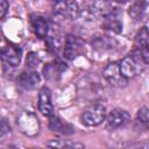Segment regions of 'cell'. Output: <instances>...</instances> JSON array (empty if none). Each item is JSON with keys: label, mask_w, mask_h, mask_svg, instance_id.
<instances>
[{"label": "cell", "mask_w": 149, "mask_h": 149, "mask_svg": "<svg viewBox=\"0 0 149 149\" xmlns=\"http://www.w3.org/2000/svg\"><path fill=\"white\" fill-rule=\"evenodd\" d=\"M149 61V50H133L119 63V69L122 76L128 80L140 74Z\"/></svg>", "instance_id": "6da1fadb"}, {"label": "cell", "mask_w": 149, "mask_h": 149, "mask_svg": "<svg viewBox=\"0 0 149 149\" xmlns=\"http://www.w3.org/2000/svg\"><path fill=\"white\" fill-rule=\"evenodd\" d=\"M106 119V107L102 104L90 105L80 115L81 122L87 127H95Z\"/></svg>", "instance_id": "7a4b0ae2"}, {"label": "cell", "mask_w": 149, "mask_h": 149, "mask_svg": "<svg viewBox=\"0 0 149 149\" xmlns=\"http://www.w3.org/2000/svg\"><path fill=\"white\" fill-rule=\"evenodd\" d=\"M102 76L106 79V81L113 87H125L128 81L120 72L119 63L116 62L108 63L102 71Z\"/></svg>", "instance_id": "3957f363"}, {"label": "cell", "mask_w": 149, "mask_h": 149, "mask_svg": "<svg viewBox=\"0 0 149 149\" xmlns=\"http://www.w3.org/2000/svg\"><path fill=\"white\" fill-rule=\"evenodd\" d=\"M17 125L21 132L28 136H35L40 132V122L35 114L27 112L22 113L17 119Z\"/></svg>", "instance_id": "277c9868"}, {"label": "cell", "mask_w": 149, "mask_h": 149, "mask_svg": "<svg viewBox=\"0 0 149 149\" xmlns=\"http://www.w3.org/2000/svg\"><path fill=\"white\" fill-rule=\"evenodd\" d=\"M84 51V43L83 41L76 35H68L65 38L64 48H63V56L64 58L72 61L78 57Z\"/></svg>", "instance_id": "5b68a950"}, {"label": "cell", "mask_w": 149, "mask_h": 149, "mask_svg": "<svg viewBox=\"0 0 149 149\" xmlns=\"http://www.w3.org/2000/svg\"><path fill=\"white\" fill-rule=\"evenodd\" d=\"M54 10H55L56 14H58L63 17L70 19V20L77 19L81 13L79 3L74 2V1H58V2H55L54 3Z\"/></svg>", "instance_id": "8992f818"}, {"label": "cell", "mask_w": 149, "mask_h": 149, "mask_svg": "<svg viewBox=\"0 0 149 149\" xmlns=\"http://www.w3.org/2000/svg\"><path fill=\"white\" fill-rule=\"evenodd\" d=\"M107 127L109 129H116L129 123L130 114L122 108H114L107 115Z\"/></svg>", "instance_id": "52a82bcc"}, {"label": "cell", "mask_w": 149, "mask_h": 149, "mask_svg": "<svg viewBox=\"0 0 149 149\" xmlns=\"http://www.w3.org/2000/svg\"><path fill=\"white\" fill-rule=\"evenodd\" d=\"M22 58V50L20 47L6 45L0 49V59L8 66H17Z\"/></svg>", "instance_id": "ba28073f"}, {"label": "cell", "mask_w": 149, "mask_h": 149, "mask_svg": "<svg viewBox=\"0 0 149 149\" xmlns=\"http://www.w3.org/2000/svg\"><path fill=\"white\" fill-rule=\"evenodd\" d=\"M102 28L113 33H121L122 31V21L120 19V12L118 8H115L114 10H112L111 13H108L107 15L104 16L102 19V23H101Z\"/></svg>", "instance_id": "9c48e42d"}, {"label": "cell", "mask_w": 149, "mask_h": 149, "mask_svg": "<svg viewBox=\"0 0 149 149\" xmlns=\"http://www.w3.org/2000/svg\"><path fill=\"white\" fill-rule=\"evenodd\" d=\"M38 109L45 116H50L54 114V106L51 102V92L47 86L41 87L38 92Z\"/></svg>", "instance_id": "30bf717a"}, {"label": "cell", "mask_w": 149, "mask_h": 149, "mask_svg": "<svg viewBox=\"0 0 149 149\" xmlns=\"http://www.w3.org/2000/svg\"><path fill=\"white\" fill-rule=\"evenodd\" d=\"M30 23H31V28L35 33V35L38 38H44L47 37L48 33H49V21L40 14H31L30 15Z\"/></svg>", "instance_id": "8fae6325"}, {"label": "cell", "mask_w": 149, "mask_h": 149, "mask_svg": "<svg viewBox=\"0 0 149 149\" xmlns=\"http://www.w3.org/2000/svg\"><path fill=\"white\" fill-rule=\"evenodd\" d=\"M66 70V64L59 59L48 63L43 68V74L48 80H57L61 78L62 73Z\"/></svg>", "instance_id": "7c38bea8"}, {"label": "cell", "mask_w": 149, "mask_h": 149, "mask_svg": "<svg viewBox=\"0 0 149 149\" xmlns=\"http://www.w3.org/2000/svg\"><path fill=\"white\" fill-rule=\"evenodd\" d=\"M49 128L52 132L63 134V135H71L74 133V127L66 122L65 120H63L62 118L52 114L49 116Z\"/></svg>", "instance_id": "4fadbf2b"}, {"label": "cell", "mask_w": 149, "mask_h": 149, "mask_svg": "<svg viewBox=\"0 0 149 149\" xmlns=\"http://www.w3.org/2000/svg\"><path fill=\"white\" fill-rule=\"evenodd\" d=\"M41 77L38 74L37 71L35 70H28V71H23L20 76H19V84L21 87L26 88V90H33L37 86V84L40 83Z\"/></svg>", "instance_id": "5bb4252c"}, {"label": "cell", "mask_w": 149, "mask_h": 149, "mask_svg": "<svg viewBox=\"0 0 149 149\" xmlns=\"http://www.w3.org/2000/svg\"><path fill=\"white\" fill-rule=\"evenodd\" d=\"M134 47L135 50H146L149 47V34L147 26H143L140 31L136 34L134 40Z\"/></svg>", "instance_id": "9a60e30c"}, {"label": "cell", "mask_w": 149, "mask_h": 149, "mask_svg": "<svg viewBox=\"0 0 149 149\" xmlns=\"http://www.w3.org/2000/svg\"><path fill=\"white\" fill-rule=\"evenodd\" d=\"M48 146L52 149H84L83 144L69 140H51L48 142Z\"/></svg>", "instance_id": "2e32d148"}, {"label": "cell", "mask_w": 149, "mask_h": 149, "mask_svg": "<svg viewBox=\"0 0 149 149\" xmlns=\"http://www.w3.org/2000/svg\"><path fill=\"white\" fill-rule=\"evenodd\" d=\"M146 8H147V2L146 1H137V2H134L129 9H128V13L129 15L135 19V20H139L142 17L143 13L146 12Z\"/></svg>", "instance_id": "e0dca14e"}, {"label": "cell", "mask_w": 149, "mask_h": 149, "mask_svg": "<svg viewBox=\"0 0 149 149\" xmlns=\"http://www.w3.org/2000/svg\"><path fill=\"white\" fill-rule=\"evenodd\" d=\"M26 63H27V68H28V70H34V69L37 66V64L40 63L38 56H37L35 52H30V54L27 56V61H26Z\"/></svg>", "instance_id": "ac0fdd59"}, {"label": "cell", "mask_w": 149, "mask_h": 149, "mask_svg": "<svg viewBox=\"0 0 149 149\" xmlns=\"http://www.w3.org/2000/svg\"><path fill=\"white\" fill-rule=\"evenodd\" d=\"M137 119H139L140 122H142L144 125L148 123V121H149V113H148V108L146 106H143V107H141L139 109V112H137Z\"/></svg>", "instance_id": "d6986e66"}, {"label": "cell", "mask_w": 149, "mask_h": 149, "mask_svg": "<svg viewBox=\"0 0 149 149\" xmlns=\"http://www.w3.org/2000/svg\"><path fill=\"white\" fill-rule=\"evenodd\" d=\"M9 133H10V126L8 125V122L5 119L0 118V139L5 137Z\"/></svg>", "instance_id": "ffe728a7"}, {"label": "cell", "mask_w": 149, "mask_h": 149, "mask_svg": "<svg viewBox=\"0 0 149 149\" xmlns=\"http://www.w3.org/2000/svg\"><path fill=\"white\" fill-rule=\"evenodd\" d=\"M8 9V2L6 0H0V20L6 15Z\"/></svg>", "instance_id": "44dd1931"}, {"label": "cell", "mask_w": 149, "mask_h": 149, "mask_svg": "<svg viewBox=\"0 0 149 149\" xmlns=\"http://www.w3.org/2000/svg\"><path fill=\"white\" fill-rule=\"evenodd\" d=\"M132 149H148V144H147V142L140 143V144H136L135 147H132Z\"/></svg>", "instance_id": "7402d4cb"}, {"label": "cell", "mask_w": 149, "mask_h": 149, "mask_svg": "<svg viewBox=\"0 0 149 149\" xmlns=\"http://www.w3.org/2000/svg\"><path fill=\"white\" fill-rule=\"evenodd\" d=\"M0 71H1V66H0Z\"/></svg>", "instance_id": "603a6c76"}]
</instances>
